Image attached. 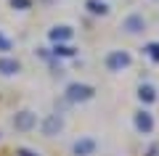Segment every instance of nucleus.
<instances>
[{
    "label": "nucleus",
    "mask_w": 159,
    "mask_h": 156,
    "mask_svg": "<svg viewBox=\"0 0 159 156\" xmlns=\"http://www.w3.org/2000/svg\"><path fill=\"white\" fill-rule=\"evenodd\" d=\"M93 95H96V90L90 87V85H82V82H72L66 87V100H72V103H80V100H90Z\"/></svg>",
    "instance_id": "1"
},
{
    "label": "nucleus",
    "mask_w": 159,
    "mask_h": 156,
    "mask_svg": "<svg viewBox=\"0 0 159 156\" xmlns=\"http://www.w3.org/2000/svg\"><path fill=\"white\" fill-rule=\"evenodd\" d=\"M130 53H125V50H111L106 56V69L109 72H122V69L130 66Z\"/></svg>",
    "instance_id": "2"
},
{
    "label": "nucleus",
    "mask_w": 159,
    "mask_h": 156,
    "mask_svg": "<svg viewBox=\"0 0 159 156\" xmlns=\"http://www.w3.org/2000/svg\"><path fill=\"white\" fill-rule=\"evenodd\" d=\"M13 127L19 130V132H29V130L37 127V114L34 111H19L16 117H13Z\"/></svg>",
    "instance_id": "3"
},
{
    "label": "nucleus",
    "mask_w": 159,
    "mask_h": 156,
    "mask_svg": "<svg viewBox=\"0 0 159 156\" xmlns=\"http://www.w3.org/2000/svg\"><path fill=\"white\" fill-rule=\"evenodd\" d=\"M122 29H125L127 34H141L143 29H146V19H143L141 13H130V16L122 19Z\"/></svg>",
    "instance_id": "4"
},
{
    "label": "nucleus",
    "mask_w": 159,
    "mask_h": 156,
    "mask_svg": "<svg viewBox=\"0 0 159 156\" xmlns=\"http://www.w3.org/2000/svg\"><path fill=\"white\" fill-rule=\"evenodd\" d=\"M61 127H64V122H61V117H58V114H51V117H45V119H43V124H40L43 135H48V138L58 135V132H61Z\"/></svg>",
    "instance_id": "5"
},
{
    "label": "nucleus",
    "mask_w": 159,
    "mask_h": 156,
    "mask_svg": "<svg viewBox=\"0 0 159 156\" xmlns=\"http://www.w3.org/2000/svg\"><path fill=\"white\" fill-rule=\"evenodd\" d=\"M72 151H74V156H93L96 154V140L93 138H80L72 145Z\"/></svg>",
    "instance_id": "6"
},
{
    "label": "nucleus",
    "mask_w": 159,
    "mask_h": 156,
    "mask_svg": "<svg viewBox=\"0 0 159 156\" xmlns=\"http://www.w3.org/2000/svg\"><path fill=\"white\" fill-rule=\"evenodd\" d=\"M135 127H138V132H143V135H148L154 130V117L148 111H138L135 114Z\"/></svg>",
    "instance_id": "7"
},
{
    "label": "nucleus",
    "mask_w": 159,
    "mask_h": 156,
    "mask_svg": "<svg viewBox=\"0 0 159 156\" xmlns=\"http://www.w3.org/2000/svg\"><path fill=\"white\" fill-rule=\"evenodd\" d=\"M19 69H21V66H19L16 58H8V56L0 58V74H16Z\"/></svg>",
    "instance_id": "8"
},
{
    "label": "nucleus",
    "mask_w": 159,
    "mask_h": 156,
    "mask_svg": "<svg viewBox=\"0 0 159 156\" xmlns=\"http://www.w3.org/2000/svg\"><path fill=\"white\" fill-rule=\"evenodd\" d=\"M69 37H72V29L64 27V24H61V27H53V29H51V40H53V42H61V40H69Z\"/></svg>",
    "instance_id": "9"
},
{
    "label": "nucleus",
    "mask_w": 159,
    "mask_h": 156,
    "mask_svg": "<svg viewBox=\"0 0 159 156\" xmlns=\"http://www.w3.org/2000/svg\"><path fill=\"white\" fill-rule=\"evenodd\" d=\"M85 6H88V11L96 13V16H103V13H109V6L103 3V0H88Z\"/></svg>",
    "instance_id": "10"
},
{
    "label": "nucleus",
    "mask_w": 159,
    "mask_h": 156,
    "mask_svg": "<svg viewBox=\"0 0 159 156\" xmlns=\"http://www.w3.org/2000/svg\"><path fill=\"white\" fill-rule=\"evenodd\" d=\"M138 98H141L143 103H154V100H157V93H154L151 85H141V87H138Z\"/></svg>",
    "instance_id": "11"
},
{
    "label": "nucleus",
    "mask_w": 159,
    "mask_h": 156,
    "mask_svg": "<svg viewBox=\"0 0 159 156\" xmlns=\"http://www.w3.org/2000/svg\"><path fill=\"white\" fill-rule=\"evenodd\" d=\"M53 56H74V48H69V45H61V42H56V48H53Z\"/></svg>",
    "instance_id": "12"
},
{
    "label": "nucleus",
    "mask_w": 159,
    "mask_h": 156,
    "mask_svg": "<svg viewBox=\"0 0 159 156\" xmlns=\"http://www.w3.org/2000/svg\"><path fill=\"white\" fill-rule=\"evenodd\" d=\"M146 56L151 61H159V42H148L146 45Z\"/></svg>",
    "instance_id": "13"
},
{
    "label": "nucleus",
    "mask_w": 159,
    "mask_h": 156,
    "mask_svg": "<svg viewBox=\"0 0 159 156\" xmlns=\"http://www.w3.org/2000/svg\"><path fill=\"white\" fill-rule=\"evenodd\" d=\"M11 6L19 8V11H27V8L32 6V0H11Z\"/></svg>",
    "instance_id": "14"
},
{
    "label": "nucleus",
    "mask_w": 159,
    "mask_h": 156,
    "mask_svg": "<svg viewBox=\"0 0 159 156\" xmlns=\"http://www.w3.org/2000/svg\"><path fill=\"white\" fill-rule=\"evenodd\" d=\"M0 50H3V53H8V50H11V40H8L3 32H0Z\"/></svg>",
    "instance_id": "15"
},
{
    "label": "nucleus",
    "mask_w": 159,
    "mask_h": 156,
    "mask_svg": "<svg viewBox=\"0 0 159 156\" xmlns=\"http://www.w3.org/2000/svg\"><path fill=\"white\" fill-rule=\"evenodd\" d=\"M16 156H40V154H34V151H29V148H19Z\"/></svg>",
    "instance_id": "16"
}]
</instances>
